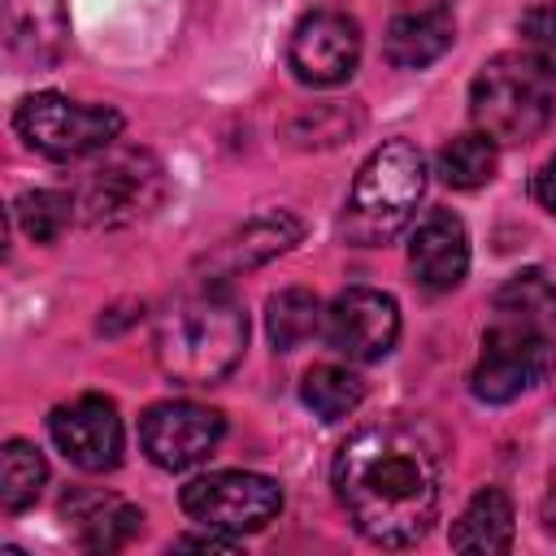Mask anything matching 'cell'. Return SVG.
Here are the masks:
<instances>
[{
  "mask_svg": "<svg viewBox=\"0 0 556 556\" xmlns=\"http://www.w3.org/2000/svg\"><path fill=\"white\" fill-rule=\"evenodd\" d=\"M61 513L87 552H117L143 530V513L109 491H70L61 500Z\"/></svg>",
  "mask_w": 556,
  "mask_h": 556,
  "instance_id": "cell-15",
  "label": "cell"
},
{
  "mask_svg": "<svg viewBox=\"0 0 556 556\" xmlns=\"http://www.w3.org/2000/svg\"><path fill=\"white\" fill-rule=\"evenodd\" d=\"M13 130L26 139V148H35L52 161H78L117 139L122 113L104 109V104L65 100L56 91H35L13 109Z\"/></svg>",
  "mask_w": 556,
  "mask_h": 556,
  "instance_id": "cell-5",
  "label": "cell"
},
{
  "mask_svg": "<svg viewBox=\"0 0 556 556\" xmlns=\"http://www.w3.org/2000/svg\"><path fill=\"white\" fill-rule=\"evenodd\" d=\"M361 126V113L348 104H313L308 113H295L287 122V139L300 143V148H330V143H343L352 130Z\"/></svg>",
  "mask_w": 556,
  "mask_h": 556,
  "instance_id": "cell-25",
  "label": "cell"
},
{
  "mask_svg": "<svg viewBox=\"0 0 556 556\" xmlns=\"http://www.w3.org/2000/svg\"><path fill=\"white\" fill-rule=\"evenodd\" d=\"M165 178L148 152H113L87 169L74 191V208L87 226H130L161 204Z\"/></svg>",
  "mask_w": 556,
  "mask_h": 556,
  "instance_id": "cell-6",
  "label": "cell"
},
{
  "mask_svg": "<svg viewBox=\"0 0 556 556\" xmlns=\"http://www.w3.org/2000/svg\"><path fill=\"white\" fill-rule=\"evenodd\" d=\"M321 326V304L313 291L304 287H287L278 295H269L265 304V330H269V343L278 352H295L304 339H313Z\"/></svg>",
  "mask_w": 556,
  "mask_h": 556,
  "instance_id": "cell-20",
  "label": "cell"
},
{
  "mask_svg": "<svg viewBox=\"0 0 556 556\" xmlns=\"http://www.w3.org/2000/svg\"><path fill=\"white\" fill-rule=\"evenodd\" d=\"M521 43H526V56L547 78H556V4H539L521 17Z\"/></svg>",
  "mask_w": 556,
  "mask_h": 556,
  "instance_id": "cell-26",
  "label": "cell"
},
{
  "mask_svg": "<svg viewBox=\"0 0 556 556\" xmlns=\"http://www.w3.org/2000/svg\"><path fill=\"white\" fill-rule=\"evenodd\" d=\"M534 195H539V204H543V208L556 217V156H552V161L539 169V178H534Z\"/></svg>",
  "mask_w": 556,
  "mask_h": 556,
  "instance_id": "cell-27",
  "label": "cell"
},
{
  "mask_svg": "<svg viewBox=\"0 0 556 556\" xmlns=\"http://www.w3.org/2000/svg\"><path fill=\"white\" fill-rule=\"evenodd\" d=\"M156 365L187 387L222 382L248 348V313L226 287H204L169 304L156 321Z\"/></svg>",
  "mask_w": 556,
  "mask_h": 556,
  "instance_id": "cell-2",
  "label": "cell"
},
{
  "mask_svg": "<svg viewBox=\"0 0 556 556\" xmlns=\"http://www.w3.org/2000/svg\"><path fill=\"white\" fill-rule=\"evenodd\" d=\"M495 148H500V143L486 139L482 130L456 135V139L439 152V174H443V182H447V187H465V191L491 182V178H495V161H500Z\"/></svg>",
  "mask_w": 556,
  "mask_h": 556,
  "instance_id": "cell-23",
  "label": "cell"
},
{
  "mask_svg": "<svg viewBox=\"0 0 556 556\" xmlns=\"http://www.w3.org/2000/svg\"><path fill=\"white\" fill-rule=\"evenodd\" d=\"M9 43L30 61H52L65 39V0H9Z\"/></svg>",
  "mask_w": 556,
  "mask_h": 556,
  "instance_id": "cell-18",
  "label": "cell"
},
{
  "mask_svg": "<svg viewBox=\"0 0 556 556\" xmlns=\"http://www.w3.org/2000/svg\"><path fill=\"white\" fill-rule=\"evenodd\" d=\"M300 222L291 213H261L252 222H243L230 239H222L208 256H204V269H208V282H226L243 269H256L265 261H274L278 252H287L291 243H300Z\"/></svg>",
  "mask_w": 556,
  "mask_h": 556,
  "instance_id": "cell-14",
  "label": "cell"
},
{
  "mask_svg": "<svg viewBox=\"0 0 556 556\" xmlns=\"http://www.w3.org/2000/svg\"><path fill=\"white\" fill-rule=\"evenodd\" d=\"M300 395H304V404H308L321 421H339V417H348V413L361 408L365 382H361L352 369H343V365H317V369L304 374Z\"/></svg>",
  "mask_w": 556,
  "mask_h": 556,
  "instance_id": "cell-22",
  "label": "cell"
},
{
  "mask_svg": "<svg viewBox=\"0 0 556 556\" xmlns=\"http://www.w3.org/2000/svg\"><path fill=\"white\" fill-rule=\"evenodd\" d=\"M469 113L495 143H530L552 117L547 74L530 56H495L469 87Z\"/></svg>",
  "mask_w": 556,
  "mask_h": 556,
  "instance_id": "cell-4",
  "label": "cell"
},
{
  "mask_svg": "<svg viewBox=\"0 0 556 556\" xmlns=\"http://www.w3.org/2000/svg\"><path fill=\"white\" fill-rule=\"evenodd\" d=\"M226 421L217 408L204 404H187V400H169V404H152L139 421V443L148 452L152 465L161 469H191L204 456H213V447L222 443Z\"/></svg>",
  "mask_w": 556,
  "mask_h": 556,
  "instance_id": "cell-10",
  "label": "cell"
},
{
  "mask_svg": "<svg viewBox=\"0 0 556 556\" xmlns=\"http://www.w3.org/2000/svg\"><path fill=\"white\" fill-rule=\"evenodd\" d=\"M439 452L417 426H365L334 456V495L352 526L378 547L417 543L439 513Z\"/></svg>",
  "mask_w": 556,
  "mask_h": 556,
  "instance_id": "cell-1",
  "label": "cell"
},
{
  "mask_svg": "<svg viewBox=\"0 0 556 556\" xmlns=\"http://www.w3.org/2000/svg\"><path fill=\"white\" fill-rule=\"evenodd\" d=\"M426 191V161L408 139H387L382 148L369 152L361 165L348 208H343V239L356 248H378L395 239L408 217L417 213V200Z\"/></svg>",
  "mask_w": 556,
  "mask_h": 556,
  "instance_id": "cell-3",
  "label": "cell"
},
{
  "mask_svg": "<svg viewBox=\"0 0 556 556\" xmlns=\"http://www.w3.org/2000/svg\"><path fill=\"white\" fill-rule=\"evenodd\" d=\"M13 213H17V226L26 230V239H35V243H56L61 230L70 226V217H74V195L52 191V187H39V191L17 195Z\"/></svg>",
  "mask_w": 556,
  "mask_h": 556,
  "instance_id": "cell-24",
  "label": "cell"
},
{
  "mask_svg": "<svg viewBox=\"0 0 556 556\" xmlns=\"http://www.w3.org/2000/svg\"><path fill=\"white\" fill-rule=\"evenodd\" d=\"M52 443L87 473H104L122 460V417L104 395H78L48 417Z\"/></svg>",
  "mask_w": 556,
  "mask_h": 556,
  "instance_id": "cell-12",
  "label": "cell"
},
{
  "mask_svg": "<svg viewBox=\"0 0 556 556\" xmlns=\"http://www.w3.org/2000/svg\"><path fill=\"white\" fill-rule=\"evenodd\" d=\"M543 526L556 534V482H552V491H547V500H543Z\"/></svg>",
  "mask_w": 556,
  "mask_h": 556,
  "instance_id": "cell-28",
  "label": "cell"
},
{
  "mask_svg": "<svg viewBox=\"0 0 556 556\" xmlns=\"http://www.w3.org/2000/svg\"><path fill=\"white\" fill-rule=\"evenodd\" d=\"M182 513L191 521H200L204 530L248 534V530L269 526L282 513V486L274 478L248 473V469L204 473L182 486Z\"/></svg>",
  "mask_w": 556,
  "mask_h": 556,
  "instance_id": "cell-7",
  "label": "cell"
},
{
  "mask_svg": "<svg viewBox=\"0 0 556 556\" xmlns=\"http://www.w3.org/2000/svg\"><path fill=\"white\" fill-rule=\"evenodd\" d=\"M400 339V304L374 287H348L326 313V343L348 361H378Z\"/></svg>",
  "mask_w": 556,
  "mask_h": 556,
  "instance_id": "cell-11",
  "label": "cell"
},
{
  "mask_svg": "<svg viewBox=\"0 0 556 556\" xmlns=\"http://www.w3.org/2000/svg\"><path fill=\"white\" fill-rule=\"evenodd\" d=\"M495 321H513V326H534V330H556V287L543 269H521L513 274L495 300Z\"/></svg>",
  "mask_w": 556,
  "mask_h": 556,
  "instance_id": "cell-19",
  "label": "cell"
},
{
  "mask_svg": "<svg viewBox=\"0 0 556 556\" xmlns=\"http://www.w3.org/2000/svg\"><path fill=\"white\" fill-rule=\"evenodd\" d=\"M287 61L308 87H339L361 65V26L339 9H313L291 30Z\"/></svg>",
  "mask_w": 556,
  "mask_h": 556,
  "instance_id": "cell-9",
  "label": "cell"
},
{
  "mask_svg": "<svg viewBox=\"0 0 556 556\" xmlns=\"http://www.w3.org/2000/svg\"><path fill=\"white\" fill-rule=\"evenodd\" d=\"M552 365H556V348L547 330L491 321V330L482 334V356L469 374V387L486 404H508L534 382H543Z\"/></svg>",
  "mask_w": 556,
  "mask_h": 556,
  "instance_id": "cell-8",
  "label": "cell"
},
{
  "mask_svg": "<svg viewBox=\"0 0 556 556\" xmlns=\"http://www.w3.org/2000/svg\"><path fill=\"white\" fill-rule=\"evenodd\" d=\"M408 261H413V274L426 291H452L460 287L465 269H469V235H465V222L447 208H434L417 230H413V243H408Z\"/></svg>",
  "mask_w": 556,
  "mask_h": 556,
  "instance_id": "cell-13",
  "label": "cell"
},
{
  "mask_svg": "<svg viewBox=\"0 0 556 556\" xmlns=\"http://www.w3.org/2000/svg\"><path fill=\"white\" fill-rule=\"evenodd\" d=\"M452 48V13L443 4H421L395 13L382 39V52L395 70H421Z\"/></svg>",
  "mask_w": 556,
  "mask_h": 556,
  "instance_id": "cell-16",
  "label": "cell"
},
{
  "mask_svg": "<svg viewBox=\"0 0 556 556\" xmlns=\"http://www.w3.org/2000/svg\"><path fill=\"white\" fill-rule=\"evenodd\" d=\"M452 547L469 556H500L513 547V504L500 486H482L452 526Z\"/></svg>",
  "mask_w": 556,
  "mask_h": 556,
  "instance_id": "cell-17",
  "label": "cell"
},
{
  "mask_svg": "<svg viewBox=\"0 0 556 556\" xmlns=\"http://www.w3.org/2000/svg\"><path fill=\"white\" fill-rule=\"evenodd\" d=\"M43 478H48V465H43L39 447L26 439H9L0 452V508L22 513L26 504H35Z\"/></svg>",
  "mask_w": 556,
  "mask_h": 556,
  "instance_id": "cell-21",
  "label": "cell"
}]
</instances>
